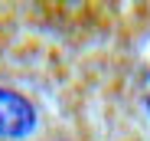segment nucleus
Returning <instances> with one entry per match:
<instances>
[{
  "instance_id": "nucleus-1",
  "label": "nucleus",
  "mask_w": 150,
  "mask_h": 141,
  "mask_svg": "<svg viewBox=\"0 0 150 141\" xmlns=\"http://www.w3.org/2000/svg\"><path fill=\"white\" fill-rule=\"evenodd\" d=\"M33 125H36L33 105L23 95H16V92L0 89V135L4 138H20V135H26Z\"/></svg>"
}]
</instances>
